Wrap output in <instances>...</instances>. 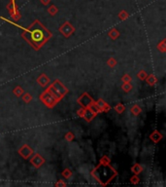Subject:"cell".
<instances>
[{"mask_svg":"<svg viewBox=\"0 0 166 187\" xmlns=\"http://www.w3.org/2000/svg\"><path fill=\"white\" fill-rule=\"evenodd\" d=\"M41 1H42L44 4H48L50 2V0H41Z\"/></svg>","mask_w":166,"mask_h":187,"instance_id":"1","label":"cell"}]
</instances>
